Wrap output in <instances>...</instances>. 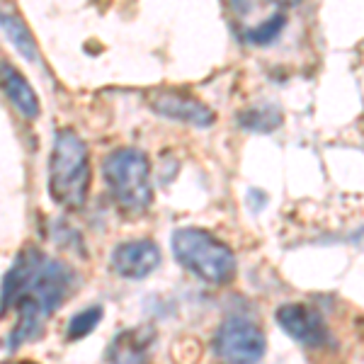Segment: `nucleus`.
Here are the masks:
<instances>
[{
  "instance_id": "1",
  "label": "nucleus",
  "mask_w": 364,
  "mask_h": 364,
  "mask_svg": "<svg viewBox=\"0 0 364 364\" xmlns=\"http://www.w3.org/2000/svg\"><path fill=\"white\" fill-rule=\"evenodd\" d=\"M73 269L61 260L27 248L15 257L3 279V314L17 311L15 328L8 336L5 350L15 352L42 333V326L66 301L73 289Z\"/></svg>"
},
{
  "instance_id": "2",
  "label": "nucleus",
  "mask_w": 364,
  "mask_h": 364,
  "mask_svg": "<svg viewBox=\"0 0 364 364\" xmlns=\"http://www.w3.org/2000/svg\"><path fill=\"white\" fill-rule=\"evenodd\" d=\"M170 250L187 272L211 287H226L236 277L238 265L233 250L204 228H178L170 238Z\"/></svg>"
},
{
  "instance_id": "3",
  "label": "nucleus",
  "mask_w": 364,
  "mask_h": 364,
  "mask_svg": "<svg viewBox=\"0 0 364 364\" xmlns=\"http://www.w3.org/2000/svg\"><path fill=\"white\" fill-rule=\"evenodd\" d=\"M90 187V156L73 129H58L49 161V195L63 209H80Z\"/></svg>"
},
{
  "instance_id": "4",
  "label": "nucleus",
  "mask_w": 364,
  "mask_h": 364,
  "mask_svg": "<svg viewBox=\"0 0 364 364\" xmlns=\"http://www.w3.org/2000/svg\"><path fill=\"white\" fill-rule=\"evenodd\" d=\"M102 178L114 204L124 214L139 216L151 207L154 185H151V163L144 151L124 146L102 158Z\"/></svg>"
},
{
  "instance_id": "5",
  "label": "nucleus",
  "mask_w": 364,
  "mask_h": 364,
  "mask_svg": "<svg viewBox=\"0 0 364 364\" xmlns=\"http://www.w3.org/2000/svg\"><path fill=\"white\" fill-rule=\"evenodd\" d=\"M267 352L265 333L243 316H228L214 336V355L226 362H260Z\"/></svg>"
},
{
  "instance_id": "6",
  "label": "nucleus",
  "mask_w": 364,
  "mask_h": 364,
  "mask_svg": "<svg viewBox=\"0 0 364 364\" xmlns=\"http://www.w3.org/2000/svg\"><path fill=\"white\" fill-rule=\"evenodd\" d=\"M274 318H277L279 328L287 336L294 338L306 350H323L331 343L326 318L316 309H311L309 304H299V301L282 304L274 311Z\"/></svg>"
},
{
  "instance_id": "7",
  "label": "nucleus",
  "mask_w": 364,
  "mask_h": 364,
  "mask_svg": "<svg viewBox=\"0 0 364 364\" xmlns=\"http://www.w3.org/2000/svg\"><path fill=\"white\" fill-rule=\"evenodd\" d=\"M149 105L156 114H163L168 119L185 122V124L207 129L214 124V112L197 97L185 95L178 90H154L149 95Z\"/></svg>"
},
{
  "instance_id": "8",
  "label": "nucleus",
  "mask_w": 364,
  "mask_h": 364,
  "mask_svg": "<svg viewBox=\"0 0 364 364\" xmlns=\"http://www.w3.org/2000/svg\"><path fill=\"white\" fill-rule=\"evenodd\" d=\"M112 269L124 279H144L161 265V250L154 240H127L112 250Z\"/></svg>"
},
{
  "instance_id": "9",
  "label": "nucleus",
  "mask_w": 364,
  "mask_h": 364,
  "mask_svg": "<svg viewBox=\"0 0 364 364\" xmlns=\"http://www.w3.org/2000/svg\"><path fill=\"white\" fill-rule=\"evenodd\" d=\"M3 90L5 97L10 100V105L20 112L25 119H37L39 117V97L32 90V85L27 83V78L20 73L15 66L3 63Z\"/></svg>"
},
{
  "instance_id": "10",
  "label": "nucleus",
  "mask_w": 364,
  "mask_h": 364,
  "mask_svg": "<svg viewBox=\"0 0 364 364\" xmlns=\"http://www.w3.org/2000/svg\"><path fill=\"white\" fill-rule=\"evenodd\" d=\"M154 345V331L151 328H134L124 331L122 336L114 338L112 348L107 350V360L112 362H141L149 355Z\"/></svg>"
},
{
  "instance_id": "11",
  "label": "nucleus",
  "mask_w": 364,
  "mask_h": 364,
  "mask_svg": "<svg viewBox=\"0 0 364 364\" xmlns=\"http://www.w3.org/2000/svg\"><path fill=\"white\" fill-rule=\"evenodd\" d=\"M0 20H3L5 39L13 44V49L22 58H27L29 63H37L39 61V46H37V42H34L32 34H29V29L25 27V22H22L15 13H10V10H3Z\"/></svg>"
},
{
  "instance_id": "12",
  "label": "nucleus",
  "mask_w": 364,
  "mask_h": 364,
  "mask_svg": "<svg viewBox=\"0 0 364 364\" xmlns=\"http://www.w3.org/2000/svg\"><path fill=\"white\" fill-rule=\"evenodd\" d=\"M238 124L245 132L269 134L282 124V112L274 105H262V107H250L238 114Z\"/></svg>"
},
{
  "instance_id": "13",
  "label": "nucleus",
  "mask_w": 364,
  "mask_h": 364,
  "mask_svg": "<svg viewBox=\"0 0 364 364\" xmlns=\"http://www.w3.org/2000/svg\"><path fill=\"white\" fill-rule=\"evenodd\" d=\"M284 25H287V15L284 13H274V15H269L265 22L250 27L248 32H245V39H248L250 44H255V46H267L272 42H277Z\"/></svg>"
},
{
  "instance_id": "14",
  "label": "nucleus",
  "mask_w": 364,
  "mask_h": 364,
  "mask_svg": "<svg viewBox=\"0 0 364 364\" xmlns=\"http://www.w3.org/2000/svg\"><path fill=\"white\" fill-rule=\"evenodd\" d=\"M102 314H105L102 306H87L83 311H78V314H75L73 318L68 321L66 338L68 340H83V338H87L100 326V321H102Z\"/></svg>"
},
{
  "instance_id": "15",
  "label": "nucleus",
  "mask_w": 364,
  "mask_h": 364,
  "mask_svg": "<svg viewBox=\"0 0 364 364\" xmlns=\"http://www.w3.org/2000/svg\"><path fill=\"white\" fill-rule=\"evenodd\" d=\"M350 243L355 245L357 250H364V226L360 228V231L352 233V236H350Z\"/></svg>"
}]
</instances>
